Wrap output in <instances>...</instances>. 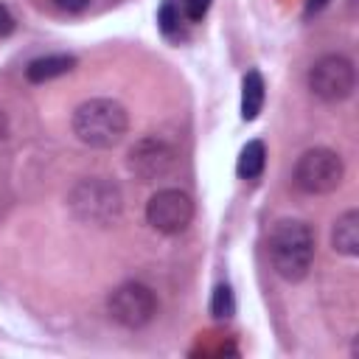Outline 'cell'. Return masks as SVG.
<instances>
[{"mask_svg":"<svg viewBox=\"0 0 359 359\" xmlns=\"http://www.w3.org/2000/svg\"><path fill=\"white\" fill-rule=\"evenodd\" d=\"M269 261L283 280H303L314 264V230L300 219H280L269 233Z\"/></svg>","mask_w":359,"mask_h":359,"instance_id":"1","label":"cell"},{"mask_svg":"<svg viewBox=\"0 0 359 359\" xmlns=\"http://www.w3.org/2000/svg\"><path fill=\"white\" fill-rule=\"evenodd\" d=\"M62 11H67V14H81L87 6H90V0H53Z\"/></svg>","mask_w":359,"mask_h":359,"instance_id":"17","label":"cell"},{"mask_svg":"<svg viewBox=\"0 0 359 359\" xmlns=\"http://www.w3.org/2000/svg\"><path fill=\"white\" fill-rule=\"evenodd\" d=\"M328 6V0H306V14H317Z\"/></svg>","mask_w":359,"mask_h":359,"instance_id":"18","label":"cell"},{"mask_svg":"<svg viewBox=\"0 0 359 359\" xmlns=\"http://www.w3.org/2000/svg\"><path fill=\"white\" fill-rule=\"evenodd\" d=\"M356 87V67L342 53H325L320 56L309 70V90L325 104L345 101Z\"/></svg>","mask_w":359,"mask_h":359,"instance_id":"5","label":"cell"},{"mask_svg":"<svg viewBox=\"0 0 359 359\" xmlns=\"http://www.w3.org/2000/svg\"><path fill=\"white\" fill-rule=\"evenodd\" d=\"M233 311H236V297L227 283H219L210 294V314L216 320H227V317H233Z\"/></svg>","mask_w":359,"mask_h":359,"instance_id":"13","label":"cell"},{"mask_svg":"<svg viewBox=\"0 0 359 359\" xmlns=\"http://www.w3.org/2000/svg\"><path fill=\"white\" fill-rule=\"evenodd\" d=\"M129 115L112 98H90L73 112V135L90 149H112L123 140Z\"/></svg>","mask_w":359,"mask_h":359,"instance_id":"2","label":"cell"},{"mask_svg":"<svg viewBox=\"0 0 359 359\" xmlns=\"http://www.w3.org/2000/svg\"><path fill=\"white\" fill-rule=\"evenodd\" d=\"M8 135V118H6V112L0 109V140Z\"/></svg>","mask_w":359,"mask_h":359,"instance_id":"19","label":"cell"},{"mask_svg":"<svg viewBox=\"0 0 359 359\" xmlns=\"http://www.w3.org/2000/svg\"><path fill=\"white\" fill-rule=\"evenodd\" d=\"M174 165H177V151L163 137H140L126 154V168L140 182L163 180L174 171Z\"/></svg>","mask_w":359,"mask_h":359,"instance_id":"8","label":"cell"},{"mask_svg":"<svg viewBox=\"0 0 359 359\" xmlns=\"http://www.w3.org/2000/svg\"><path fill=\"white\" fill-rule=\"evenodd\" d=\"M191 219H194V199L180 188H160L146 202V222L163 236L182 233L191 224Z\"/></svg>","mask_w":359,"mask_h":359,"instance_id":"7","label":"cell"},{"mask_svg":"<svg viewBox=\"0 0 359 359\" xmlns=\"http://www.w3.org/2000/svg\"><path fill=\"white\" fill-rule=\"evenodd\" d=\"M67 205L79 222L95 224V227H109L112 222H118V216L123 210V196L115 182L90 177V180H81L70 191Z\"/></svg>","mask_w":359,"mask_h":359,"instance_id":"3","label":"cell"},{"mask_svg":"<svg viewBox=\"0 0 359 359\" xmlns=\"http://www.w3.org/2000/svg\"><path fill=\"white\" fill-rule=\"evenodd\" d=\"M264 165H266V146L261 140H250L238 151V160H236L238 177L241 180H258L264 174Z\"/></svg>","mask_w":359,"mask_h":359,"instance_id":"12","label":"cell"},{"mask_svg":"<svg viewBox=\"0 0 359 359\" xmlns=\"http://www.w3.org/2000/svg\"><path fill=\"white\" fill-rule=\"evenodd\" d=\"M109 317L123 325V328H143L154 320L157 314V294L151 292V286L140 283V280H126L121 286L112 289L109 300H107Z\"/></svg>","mask_w":359,"mask_h":359,"instance_id":"6","label":"cell"},{"mask_svg":"<svg viewBox=\"0 0 359 359\" xmlns=\"http://www.w3.org/2000/svg\"><path fill=\"white\" fill-rule=\"evenodd\" d=\"M73 67H76V59L73 56H67V53H50V56L34 59L25 67V79L34 81V84H42V81H50V79H59V76L70 73Z\"/></svg>","mask_w":359,"mask_h":359,"instance_id":"10","label":"cell"},{"mask_svg":"<svg viewBox=\"0 0 359 359\" xmlns=\"http://www.w3.org/2000/svg\"><path fill=\"white\" fill-rule=\"evenodd\" d=\"M210 3L213 0H182V14L188 17V22H202Z\"/></svg>","mask_w":359,"mask_h":359,"instance_id":"15","label":"cell"},{"mask_svg":"<svg viewBox=\"0 0 359 359\" xmlns=\"http://www.w3.org/2000/svg\"><path fill=\"white\" fill-rule=\"evenodd\" d=\"M157 22H160V31L171 39L180 34V3L177 0H163L160 11H157Z\"/></svg>","mask_w":359,"mask_h":359,"instance_id":"14","label":"cell"},{"mask_svg":"<svg viewBox=\"0 0 359 359\" xmlns=\"http://www.w3.org/2000/svg\"><path fill=\"white\" fill-rule=\"evenodd\" d=\"M331 247L348 258L359 255V210H345L331 230Z\"/></svg>","mask_w":359,"mask_h":359,"instance_id":"9","label":"cell"},{"mask_svg":"<svg viewBox=\"0 0 359 359\" xmlns=\"http://www.w3.org/2000/svg\"><path fill=\"white\" fill-rule=\"evenodd\" d=\"M264 98H266V84L264 76L258 70H250L241 81V118L244 121H255L258 112L264 109Z\"/></svg>","mask_w":359,"mask_h":359,"instance_id":"11","label":"cell"},{"mask_svg":"<svg viewBox=\"0 0 359 359\" xmlns=\"http://www.w3.org/2000/svg\"><path fill=\"white\" fill-rule=\"evenodd\" d=\"M14 25H17V22H14V14L0 3V36H8V34L14 31Z\"/></svg>","mask_w":359,"mask_h":359,"instance_id":"16","label":"cell"},{"mask_svg":"<svg viewBox=\"0 0 359 359\" xmlns=\"http://www.w3.org/2000/svg\"><path fill=\"white\" fill-rule=\"evenodd\" d=\"M342 177H345V163L328 146L306 149L294 163V185L311 196L337 191Z\"/></svg>","mask_w":359,"mask_h":359,"instance_id":"4","label":"cell"}]
</instances>
